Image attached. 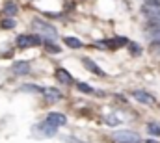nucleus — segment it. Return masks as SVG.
I'll return each mask as SVG.
<instances>
[{"instance_id":"obj_10","label":"nucleus","mask_w":160,"mask_h":143,"mask_svg":"<svg viewBox=\"0 0 160 143\" xmlns=\"http://www.w3.org/2000/svg\"><path fill=\"white\" fill-rule=\"evenodd\" d=\"M43 93L47 95L48 101H60V99H62V91H58L56 87H47Z\"/></svg>"},{"instance_id":"obj_16","label":"nucleus","mask_w":160,"mask_h":143,"mask_svg":"<svg viewBox=\"0 0 160 143\" xmlns=\"http://www.w3.org/2000/svg\"><path fill=\"white\" fill-rule=\"evenodd\" d=\"M147 130H149L153 136H160V125H155V123H151V125H147Z\"/></svg>"},{"instance_id":"obj_5","label":"nucleus","mask_w":160,"mask_h":143,"mask_svg":"<svg viewBox=\"0 0 160 143\" xmlns=\"http://www.w3.org/2000/svg\"><path fill=\"white\" fill-rule=\"evenodd\" d=\"M47 121H48L50 125H54V126H62V125L67 123V117H65L63 113H48Z\"/></svg>"},{"instance_id":"obj_11","label":"nucleus","mask_w":160,"mask_h":143,"mask_svg":"<svg viewBox=\"0 0 160 143\" xmlns=\"http://www.w3.org/2000/svg\"><path fill=\"white\" fill-rule=\"evenodd\" d=\"M63 41H65V45H67V47H71V48H82V41L77 39V37L67 36V37H63Z\"/></svg>"},{"instance_id":"obj_14","label":"nucleus","mask_w":160,"mask_h":143,"mask_svg":"<svg viewBox=\"0 0 160 143\" xmlns=\"http://www.w3.org/2000/svg\"><path fill=\"white\" fill-rule=\"evenodd\" d=\"M45 48L50 52V54H60L62 52V48L58 47V45H54V43H50V41H45Z\"/></svg>"},{"instance_id":"obj_19","label":"nucleus","mask_w":160,"mask_h":143,"mask_svg":"<svg viewBox=\"0 0 160 143\" xmlns=\"http://www.w3.org/2000/svg\"><path fill=\"white\" fill-rule=\"evenodd\" d=\"M128 50H130L132 54H140V52H142V47L136 45V43H128Z\"/></svg>"},{"instance_id":"obj_6","label":"nucleus","mask_w":160,"mask_h":143,"mask_svg":"<svg viewBox=\"0 0 160 143\" xmlns=\"http://www.w3.org/2000/svg\"><path fill=\"white\" fill-rule=\"evenodd\" d=\"M84 65H86V69H88V71H91L93 74H97V76H104V71H102V69H99V67H97V63H95L93 60L84 58Z\"/></svg>"},{"instance_id":"obj_4","label":"nucleus","mask_w":160,"mask_h":143,"mask_svg":"<svg viewBox=\"0 0 160 143\" xmlns=\"http://www.w3.org/2000/svg\"><path fill=\"white\" fill-rule=\"evenodd\" d=\"M132 97H134L138 102H142V104H153V102H155V99H153L147 91H142V89L134 91V93H132Z\"/></svg>"},{"instance_id":"obj_22","label":"nucleus","mask_w":160,"mask_h":143,"mask_svg":"<svg viewBox=\"0 0 160 143\" xmlns=\"http://www.w3.org/2000/svg\"><path fill=\"white\" fill-rule=\"evenodd\" d=\"M147 143H155V141H153V140H147Z\"/></svg>"},{"instance_id":"obj_3","label":"nucleus","mask_w":160,"mask_h":143,"mask_svg":"<svg viewBox=\"0 0 160 143\" xmlns=\"http://www.w3.org/2000/svg\"><path fill=\"white\" fill-rule=\"evenodd\" d=\"M41 37L39 36H19L17 37V47L19 48H28V47H39Z\"/></svg>"},{"instance_id":"obj_1","label":"nucleus","mask_w":160,"mask_h":143,"mask_svg":"<svg viewBox=\"0 0 160 143\" xmlns=\"http://www.w3.org/2000/svg\"><path fill=\"white\" fill-rule=\"evenodd\" d=\"M114 141L118 143H140V136L136 132H128V130H119V132H114Z\"/></svg>"},{"instance_id":"obj_2","label":"nucleus","mask_w":160,"mask_h":143,"mask_svg":"<svg viewBox=\"0 0 160 143\" xmlns=\"http://www.w3.org/2000/svg\"><path fill=\"white\" fill-rule=\"evenodd\" d=\"M34 28H36L43 37H48V39H54V37L58 36V32H56L54 26H50L48 22H43V21H39V19L34 21Z\"/></svg>"},{"instance_id":"obj_13","label":"nucleus","mask_w":160,"mask_h":143,"mask_svg":"<svg viewBox=\"0 0 160 143\" xmlns=\"http://www.w3.org/2000/svg\"><path fill=\"white\" fill-rule=\"evenodd\" d=\"M128 41L125 39V37H116V39H112V41H106V45L108 47H123V45H127Z\"/></svg>"},{"instance_id":"obj_12","label":"nucleus","mask_w":160,"mask_h":143,"mask_svg":"<svg viewBox=\"0 0 160 143\" xmlns=\"http://www.w3.org/2000/svg\"><path fill=\"white\" fill-rule=\"evenodd\" d=\"M17 4L15 2H6V6H4V13H8V15H15L17 13Z\"/></svg>"},{"instance_id":"obj_7","label":"nucleus","mask_w":160,"mask_h":143,"mask_svg":"<svg viewBox=\"0 0 160 143\" xmlns=\"http://www.w3.org/2000/svg\"><path fill=\"white\" fill-rule=\"evenodd\" d=\"M56 78H58V82H62V84H73V82H75L73 76L65 71V69H56Z\"/></svg>"},{"instance_id":"obj_17","label":"nucleus","mask_w":160,"mask_h":143,"mask_svg":"<svg viewBox=\"0 0 160 143\" xmlns=\"http://www.w3.org/2000/svg\"><path fill=\"white\" fill-rule=\"evenodd\" d=\"M149 30H160V19L158 17H153L149 21Z\"/></svg>"},{"instance_id":"obj_8","label":"nucleus","mask_w":160,"mask_h":143,"mask_svg":"<svg viewBox=\"0 0 160 143\" xmlns=\"http://www.w3.org/2000/svg\"><path fill=\"white\" fill-rule=\"evenodd\" d=\"M11 69L15 74H26V72H30V63L28 62H17V63H13Z\"/></svg>"},{"instance_id":"obj_18","label":"nucleus","mask_w":160,"mask_h":143,"mask_svg":"<svg viewBox=\"0 0 160 143\" xmlns=\"http://www.w3.org/2000/svg\"><path fill=\"white\" fill-rule=\"evenodd\" d=\"M77 87H78V91H82V93H91V91H93V87H91V86L82 84V82H78V84H77Z\"/></svg>"},{"instance_id":"obj_20","label":"nucleus","mask_w":160,"mask_h":143,"mask_svg":"<svg viewBox=\"0 0 160 143\" xmlns=\"http://www.w3.org/2000/svg\"><path fill=\"white\" fill-rule=\"evenodd\" d=\"M147 7H160V0H145Z\"/></svg>"},{"instance_id":"obj_21","label":"nucleus","mask_w":160,"mask_h":143,"mask_svg":"<svg viewBox=\"0 0 160 143\" xmlns=\"http://www.w3.org/2000/svg\"><path fill=\"white\" fill-rule=\"evenodd\" d=\"M151 39L153 41H160V30H151Z\"/></svg>"},{"instance_id":"obj_15","label":"nucleus","mask_w":160,"mask_h":143,"mask_svg":"<svg viewBox=\"0 0 160 143\" xmlns=\"http://www.w3.org/2000/svg\"><path fill=\"white\" fill-rule=\"evenodd\" d=\"M15 24H17V22H15V19H11V17L2 21V28H6V30H9V28H15Z\"/></svg>"},{"instance_id":"obj_9","label":"nucleus","mask_w":160,"mask_h":143,"mask_svg":"<svg viewBox=\"0 0 160 143\" xmlns=\"http://www.w3.org/2000/svg\"><path fill=\"white\" fill-rule=\"evenodd\" d=\"M39 130L45 136H54V134L58 132V126H54V125H50L48 121H45L43 125H39Z\"/></svg>"}]
</instances>
